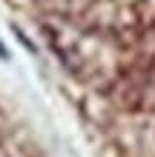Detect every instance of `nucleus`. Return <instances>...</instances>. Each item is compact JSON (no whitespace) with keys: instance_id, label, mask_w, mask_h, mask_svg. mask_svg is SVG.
Segmentation results:
<instances>
[{"instance_id":"nucleus-1","label":"nucleus","mask_w":155,"mask_h":157,"mask_svg":"<svg viewBox=\"0 0 155 157\" xmlns=\"http://www.w3.org/2000/svg\"><path fill=\"white\" fill-rule=\"evenodd\" d=\"M0 157H49L32 123L0 91Z\"/></svg>"},{"instance_id":"nucleus-2","label":"nucleus","mask_w":155,"mask_h":157,"mask_svg":"<svg viewBox=\"0 0 155 157\" xmlns=\"http://www.w3.org/2000/svg\"><path fill=\"white\" fill-rule=\"evenodd\" d=\"M0 57H3V60H6V49H3V43H0Z\"/></svg>"}]
</instances>
